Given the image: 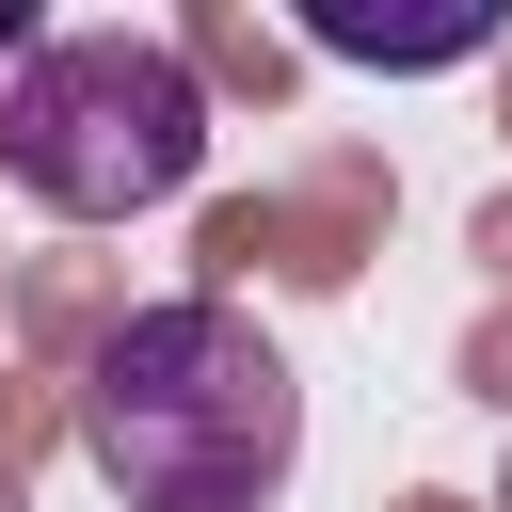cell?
<instances>
[{
	"instance_id": "obj_1",
	"label": "cell",
	"mask_w": 512,
	"mask_h": 512,
	"mask_svg": "<svg viewBox=\"0 0 512 512\" xmlns=\"http://www.w3.org/2000/svg\"><path fill=\"white\" fill-rule=\"evenodd\" d=\"M80 448L128 512H272L304 464V368L224 288L128 304L80 352Z\"/></svg>"
},
{
	"instance_id": "obj_3",
	"label": "cell",
	"mask_w": 512,
	"mask_h": 512,
	"mask_svg": "<svg viewBox=\"0 0 512 512\" xmlns=\"http://www.w3.org/2000/svg\"><path fill=\"white\" fill-rule=\"evenodd\" d=\"M0 64H32V16H16V0H0Z\"/></svg>"
},
{
	"instance_id": "obj_2",
	"label": "cell",
	"mask_w": 512,
	"mask_h": 512,
	"mask_svg": "<svg viewBox=\"0 0 512 512\" xmlns=\"http://www.w3.org/2000/svg\"><path fill=\"white\" fill-rule=\"evenodd\" d=\"M0 160H16L32 208L128 224V208L192 192V160H208V80H192L176 32H128V16L32 32V64L0 80Z\"/></svg>"
}]
</instances>
